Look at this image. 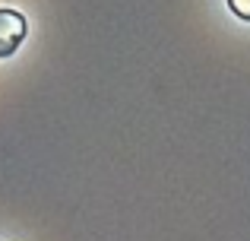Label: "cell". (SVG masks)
<instances>
[{
  "mask_svg": "<svg viewBox=\"0 0 250 241\" xmlns=\"http://www.w3.org/2000/svg\"><path fill=\"white\" fill-rule=\"evenodd\" d=\"M29 35V19L13 6H0V61L13 57Z\"/></svg>",
  "mask_w": 250,
  "mask_h": 241,
  "instance_id": "obj_1",
  "label": "cell"
},
{
  "mask_svg": "<svg viewBox=\"0 0 250 241\" xmlns=\"http://www.w3.org/2000/svg\"><path fill=\"white\" fill-rule=\"evenodd\" d=\"M228 10H231L238 19L250 22V0H228Z\"/></svg>",
  "mask_w": 250,
  "mask_h": 241,
  "instance_id": "obj_2",
  "label": "cell"
}]
</instances>
